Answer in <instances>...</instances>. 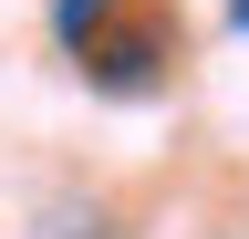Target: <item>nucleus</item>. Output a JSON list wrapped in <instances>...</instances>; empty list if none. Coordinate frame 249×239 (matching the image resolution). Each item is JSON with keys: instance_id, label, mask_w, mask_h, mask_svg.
I'll return each instance as SVG.
<instances>
[{"instance_id": "nucleus-1", "label": "nucleus", "mask_w": 249, "mask_h": 239, "mask_svg": "<svg viewBox=\"0 0 249 239\" xmlns=\"http://www.w3.org/2000/svg\"><path fill=\"white\" fill-rule=\"evenodd\" d=\"M73 63H83L93 83H114V94H135V83H156V73L177 63V11H156V0H124L104 32L73 52Z\"/></svg>"}, {"instance_id": "nucleus-2", "label": "nucleus", "mask_w": 249, "mask_h": 239, "mask_svg": "<svg viewBox=\"0 0 249 239\" xmlns=\"http://www.w3.org/2000/svg\"><path fill=\"white\" fill-rule=\"evenodd\" d=\"M114 11H124V0H52V42H62V52H83Z\"/></svg>"}, {"instance_id": "nucleus-3", "label": "nucleus", "mask_w": 249, "mask_h": 239, "mask_svg": "<svg viewBox=\"0 0 249 239\" xmlns=\"http://www.w3.org/2000/svg\"><path fill=\"white\" fill-rule=\"evenodd\" d=\"M229 21H239V32H249V0H229Z\"/></svg>"}]
</instances>
